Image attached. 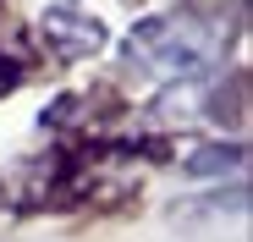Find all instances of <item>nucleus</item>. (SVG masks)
<instances>
[{
  "mask_svg": "<svg viewBox=\"0 0 253 242\" xmlns=\"http://www.w3.org/2000/svg\"><path fill=\"white\" fill-rule=\"evenodd\" d=\"M220 50V28L204 17H149L126 39V61L154 77H198Z\"/></svg>",
  "mask_w": 253,
  "mask_h": 242,
  "instance_id": "f257e3e1",
  "label": "nucleus"
},
{
  "mask_svg": "<svg viewBox=\"0 0 253 242\" xmlns=\"http://www.w3.org/2000/svg\"><path fill=\"white\" fill-rule=\"evenodd\" d=\"M39 33H44V44H50L61 61H83V55H94L99 39H105V28L83 11V6H72V0H61V6H50L44 17H39Z\"/></svg>",
  "mask_w": 253,
  "mask_h": 242,
  "instance_id": "f03ea898",
  "label": "nucleus"
},
{
  "mask_svg": "<svg viewBox=\"0 0 253 242\" xmlns=\"http://www.w3.org/2000/svg\"><path fill=\"white\" fill-rule=\"evenodd\" d=\"M237 160H242L237 149H215V154H193V160H187V171H193V176H209V171H226V165H237Z\"/></svg>",
  "mask_w": 253,
  "mask_h": 242,
  "instance_id": "7ed1b4c3",
  "label": "nucleus"
},
{
  "mask_svg": "<svg viewBox=\"0 0 253 242\" xmlns=\"http://www.w3.org/2000/svg\"><path fill=\"white\" fill-rule=\"evenodd\" d=\"M11 83H17V66H11V61H6V55H0V94H6V88H11Z\"/></svg>",
  "mask_w": 253,
  "mask_h": 242,
  "instance_id": "20e7f679",
  "label": "nucleus"
}]
</instances>
